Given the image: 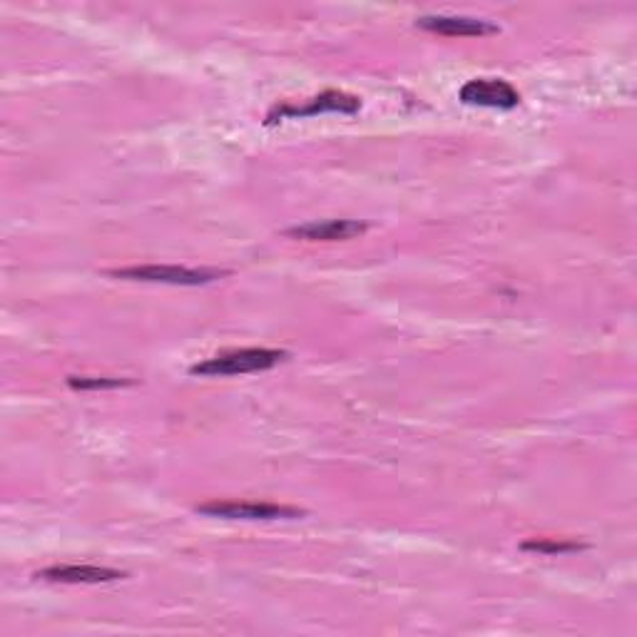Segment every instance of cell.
<instances>
[{"instance_id": "10", "label": "cell", "mask_w": 637, "mask_h": 637, "mask_svg": "<svg viewBox=\"0 0 637 637\" xmlns=\"http://www.w3.org/2000/svg\"><path fill=\"white\" fill-rule=\"evenodd\" d=\"M523 550H535V553H576V550H583L585 546H580V543H572V541H548V538H538V541H525Z\"/></svg>"}, {"instance_id": "5", "label": "cell", "mask_w": 637, "mask_h": 637, "mask_svg": "<svg viewBox=\"0 0 637 637\" xmlns=\"http://www.w3.org/2000/svg\"><path fill=\"white\" fill-rule=\"evenodd\" d=\"M458 100L466 105L513 110L521 105V92L501 78H476L458 90Z\"/></svg>"}, {"instance_id": "7", "label": "cell", "mask_w": 637, "mask_h": 637, "mask_svg": "<svg viewBox=\"0 0 637 637\" xmlns=\"http://www.w3.org/2000/svg\"><path fill=\"white\" fill-rule=\"evenodd\" d=\"M417 27L446 38H481V35L498 33V25L468 15H421L417 18Z\"/></svg>"}, {"instance_id": "3", "label": "cell", "mask_w": 637, "mask_h": 637, "mask_svg": "<svg viewBox=\"0 0 637 637\" xmlns=\"http://www.w3.org/2000/svg\"><path fill=\"white\" fill-rule=\"evenodd\" d=\"M195 511L202 515H209V519L227 521H294L307 515V511L294 505L254 503V501H209L197 505Z\"/></svg>"}, {"instance_id": "1", "label": "cell", "mask_w": 637, "mask_h": 637, "mask_svg": "<svg viewBox=\"0 0 637 637\" xmlns=\"http://www.w3.org/2000/svg\"><path fill=\"white\" fill-rule=\"evenodd\" d=\"M289 359V352L284 349H239V352H227L219 356L205 359L190 368L192 376H237V374H254L266 372Z\"/></svg>"}, {"instance_id": "4", "label": "cell", "mask_w": 637, "mask_h": 637, "mask_svg": "<svg viewBox=\"0 0 637 637\" xmlns=\"http://www.w3.org/2000/svg\"><path fill=\"white\" fill-rule=\"evenodd\" d=\"M362 110V100L354 95H346V92L339 90H327L321 95L311 98L307 105H276L270 110L266 115V125L280 123V120L286 117H309V115H319V113H344V115H354Z\"/></svg>"}, {"instance_id": "6", "label": "cell", "mask_w": 637, "mask_h": 637, "mask_svg": "<svg viewBox=\"0 0 637 637\" xmlns=\"http://www.w3.org/2000/svg\"><path fill=\"white\" fill-rule=\"evenodd\" d=\"M366 229V221L359 219H319L286 229L284 235L292 239H304V242H346V239L362 237Z\"/></svg>"}, {"instance_id": "2", "label": "cell", "mask_w": 637, "mask_h": 637, "mask_svg": "<svg viewBox=\"0 0 637 637\" xmlns=\"http://www.w3.org/2000/svg\"><path fill=\"white\" fill-rule=\"evenodd\" d=\"M107 276L127 282H147V284H174V286H200L212 284L227 276L221 270H192V266L178 264H135L123 266V270H107Z\"/></svg>"}, {"instance_id": "9", "label": "cell", "mask_w": 637, "mask_h": 637, "mask_svg": "<svg viewBox=\"0 0 637 637\" xmlns=\"http://www.w3.org/2000/svg\"><path fill=\"white\" fill-rule=\"evenodd\" d=\"M72 389H117V386H130V378H92V376H68Z\"/></svg>"}, {"instance_id": "8", "label": "cell", "mask_w": 637, "mask_h": 637, "mask_svg": "<svg viewBox=\"0 0 637 637\" xmlns=\"http://www.w3.org/2000/svg\"><path fill=\"white\" fill-rule=\"evenodd\" d=\"M35 578L50 580V583H113V580L125 578V572L103 566H50L35 572Z\"/></svg>"}]
</instances>
